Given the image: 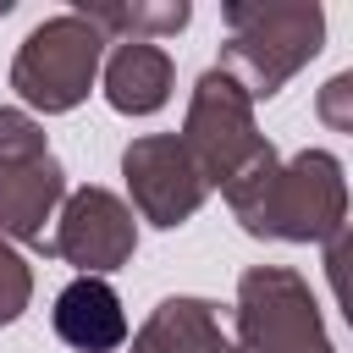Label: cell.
Returning <instances> with one entry per match:
<instances>
[{"label":"cell","mask_w":353,"mask_h":353,"mask_svg":"<svg viewBox=\"0 0 353 353\" xmlns=\"http://www.w3.org/2000/svg\"><path fill=\"white\" fill-rule=\"evenodd\" d=\"M94 61H99V28L83 17H55L28 33V44L17 55V88L28 105L66 110L88 94Z\"/></svg>","instance_id":"cell-1"},{"label":"cell","mask_w":353,"mask_h":353,"mask_svg":"<svg viewBox=\"0 0 353 353\" xmlns=\"http://www.w3.org/2000/svg\"><path fill=\"white\" fill-rule=\"evenodd\" d=\"M259 188L270 193V210L254 221V232H281V237H325L336 226L342 210V182H336V160L331 154H303L287 176H276V165L259 176Z\"/></svg>","instance_id":"cell-2"},{"label":"cell","mask_w":353,"mask_h":353,"mask_svg":"<svg viewBox=\"0 0 353 353\" xmlns=\"http://www.w3.org/2000/svg\"><path fill=\"white\" fill-rule=\"evenodd\" d=\"M127 176H132L143 210H149L160 226H176V221L199 204V182H193V171H188V154H182V143H171V138H149V143L127 149Z\"/></svg>","instance_id":"cell-3"},{"label":"cell","mask_w":353,"mask_h":353,"mask_svg":"<svg viewBox=\"0 0 353 353\" xmlns=\"http://www.w3.org/2000/svg\"><path fill=\"white\" fill-rule=\"evenodd\" d=\"M127 248H132V221H127V210H121L110 193H99V188L77 193L72 210H66L61 254H72V259L88 265V270H110V265L127 259Z\"/></svg>","instance_id":"cell-4"},{"label":"cell","mask_w":353,"mask_h":353,"mask_svg":"<svg viewBox=\"0 0 353 353\" xmlns=\"http://www.w3.org/2000/svg\"><path fill=\"white\" fill-rule=\"evenodd\" d=\"M55 331L83 347V353H110L127 336V314L116 303V292L99 276H77L61 298H55Z\"/></svg>","instance_id":"cell-5"},{"label":"cell","mask_w":353,"mask_h":353,"mask_svg":"<svg viewBox=\"0 0 353 353\" xmlns=\"http://www.w3.org/2000/svg\"><path fill=\"white\" fill-rule=\"evenodd\" d=\"M105 88H110V105H116V110H132V116L160 110V105H165V88H171V61H165L149 39H132V44L116 50Z\"/></svg>","instance_id":"cell-6"},{"label":"cell","mask_w":353,"mask_h":353,"mask_svg":"<svg viewBox=\"0 0 353 353\" xmlns=\"http://www.w3.org/2000/svg\"><path fill=\"white\" fill-rule=\"evenodd\" d=\"M55 193H61V165L50 154L28 165H0V226L39 237V221L55 204Z\"/></svg>","instance_id":"cell-7"},{"label":"cell","mask_w":353,"mask_h":353,"mask_svg":"<svg viewBox=\"0 0 353 353\" xmlns=\"http://www.w3.org/2000/svg\"><path fill=\"white\" fill-rule=\"evenodd\" d=\"M28 160H44V138L33 132L28 116L0 110V165H28Z\"/></svg>","instance_id":"cell-8"},{"label":"cell","mask_w":353,"mask_h":353,"mask_svg":"<svg viewBox=\"0 0 353 353\" xmlns=\"http://www.w3.org/2000/svg\"><path fill=\"white\" fill-rule=\"evenodd\" d=\"M88 22L94 28L105 22V28H165L171 33V28L188 22V6H165V11H149V6H138V11H94Z\"/></svg>","instance_id":"cell-9"},{"label":"cell","mask_w":353,"mask_h":353,"mask_svg":"<svg viewBox=\"0 0 353 353\" xmlns=\"http://www.w3.org/2000/svg\"><path fill=\"white\" fill-rule=\"evenodd\" d=\"M22 298H28V276H22L17 254L0 248V320H11V314L22 309Z\"/></svg>","instance_id":"cell-10"},{"label":"cell","mask_w":353,"mask_h":353,"mask_svg":"<svg viewBox=\"0 0 353 353\" xmlns=\"http://www.w3.org/2000/svg\"><path fill=\"white\" fill-rule=\"evenodd\" d=\"M320 116L353 132V72L336 77V83H325V94H320Z\"/></svg>","instance_id":"cell-11"},{"label":"cell","mask_w":353,"mask_h":353,"mask_svg":"<svg viewBox=\"0 0 353 353\" xmlns=\"http://www.w3.org/2000/svg\"><path fill=\"white\" fill-rule=\"evenodd\" d=\"M331 281H336V292L347 303V320H353V237L331 248Z\"/></svg>","instance_id":"cell-12"}]
</instances>
